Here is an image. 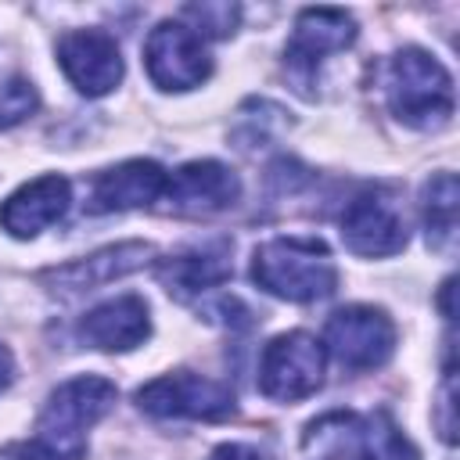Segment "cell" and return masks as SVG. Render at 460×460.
I'll list each match as a JSON object with an SVG mask.
<instances>
[{
  "instance_id": "cell-1",
  "label": "cell",
  "mask_w": 460,
  "mask_h": 460,
  "mask_svg": "<svg viewBox=\"0 0 460 460\" xmlns=\"http://www.w3.org/2000/svg\"><path fill=\"white\" fill-rule=\"evenodd\" d=\"M115 406V385L97 374L72 377L50 392L40 410L36 435L7 446L11 460H86V428H93Z\"/></svg>"
},
{
  "instance_id": "cell-2",
  "label": "cell",
  "mask_w": 460,
  "mask_h": 460,
  "mask_svg": "<svg viewBox=\"0 0 460 460\" xmlns=\"http://www.w3.org/2000/svg\"><path fill=\"white\" fill-rule=\"evenodd\" d=\"M385 101L399 122L413 129H438L456 108L453 75L428 50L402 47L385 65Z\"/></svg>"
},
{
  "instance_id": "cell-3",
  "label": "cell",
  "mask_w": 460,
  "mask_h": 460,
  "mask_svg": "<svg viewBox=\"0 0 460 460\" xmlns=\"http://www.w3.org/2000/svg\"><path fill=\"white\" fill-rule=\"evenodd\" d=\"M302 460H417V449L385 413L331 410L305 424Z\"/></svg>"
},
{
  "instance_id": "cell-4",
  "label": "cell",
  "mask_w": 460,
  "mask_h": 460,
  "mask_svg": "<svg viewBox=\"0 0 460 460\" xmlns=\"http://www.w3.org/2000/svg\"><path fill=\"white\" fill-rule=\"evenodd\" d=\"M252 280L288 302H320L338 288V270L323 241L273 237L252 255Z\"/></svg>"
},
{
  "instance_id": "cell-5",
  "label": "cell",
  "mask_w": 460,
  "mask_h": 460,
  "mask_svg": "<svg viewBox=\"0 0 460 460\" xmlns=\"http://www.w3.org/2000/svg\"><path fill=\"white\" fill-rule=\"evenodd\" d=\"M323 345L313 334H277L259 356V392L277 402H298L323 385Z\"/></svg>"
},
{
  "instance_id": "cell-6",
  "label": "cell",
  "mask_w": 460,
  "mask_h": 460,
  "mask_svg": "<svg viewBox=\"0 0 460 460\" xmlns=\"http://www.w3.org/2000/svg\"><path fill=\"white\" fill-rule=\"evenodd\" d=\"M137 406L151 417H190V420H223L234 413L230 385L216 377H201L190 370H176L147 381L137 392Z\"/></svg>"
},
{
  "instance_id": "cell-7",
  "label": "cell",
  "mask_w": 460,
  "mask_h": 460,
  "mask_svg": "<svg viewBox=\"0 0 460 460\" xmlns=\"http://www.w3.org/2000/svg\"><path fill=\"white\" fill-rule=\"evenodd\" d=\"M144 65L155 86L190 90L212 75V58L205 40L183 22H158L144 43Z\"/></svg>"
},
{
  "instance_id": "cell-8",
  "label": "cell",
  "mask_w": 460,
  "mask_h": 460,
  "mask_svg": "<svg viewBox=\"0 0 460 460\" xmlns=\"http://www.w3.org/2000/svg\"><path fill=\"white\" fill-rule=\"evenodd\" d=\"M327 349L349 370H374L395 349V323L385 309L374 305H345L327 320Z\"/></svg>"
},
{
  "instance_id": "cell-9",
  "label": "cell",
  "mask_w": 460,
  "mask_h": 460,
  "mask_svg": "<svg viewBox=\"0 0 460 460\" xmlns=\"http://www.w3.org/2000/svg\"><path fill=\"white\" fill-rule=\"evenodd\" d=\"M341 241L367 259L395 255L406 248V216L385 190H363L341 212Z\"/></svg>"
},
{
  "instance_id": "cell-10",
  "label": "cell",
  "mask_w": 460,
  "mask_h": 460,
  "mask_svg": "<svg viewBox=\"0 0 460 460\" xmlns=\"http://www.w3.org/2000/svg\"><path fill=\"white\" fill-rule=\"evenodd\" d=\"M352 40H356L352 14H345L338 7H305L295 18V32H291V43L284 54L288 72L298 83V90H305L313 83V75L327 54L345 50Z\"/></svg>"
},
{
  "instance_id": "cell-11",
  "label": "cell",
  "mask_w": 460,
  "mask_h": 460,
  "mask_svg": "<svg viewBox=\"0 0 460 460\" xmlns=\"http://www.w3.org/2000/svg\"><path fill=\"white\" fill-rule=\"evenodd\" d=\"M58 61L72 86L86 97H101L122 79V50L104 29H72L58 40Z\"/></svg>"
},
{
  "instance_id": "cell-12",
  "label": "cell",
  "mask_w": 460,
  "mask_h": 460,
  "mask_svg": "<svg viewBox=\"0 0 460 460\" xmlns=\"http://www.w3.org/2000/svg\"><path fill=\"white\" fill-rule=\"evenodd\" d=\"M172 212L180 216H212L230 208L241 198V180L230 165L201 158V162H187L180 165L169 180H165V194Z\"/></svg>"
},
{
  "instance_id": "cell-13",
  "label": "cell",
  "mask_w": 460,
  "mask_h": 460,
  "mask_svg": "<svg viewBox=\"0 0 460 460\" xmlns=\"http://www.w3.org/2000/svg\"><path fill=\"white\" fill-rule=\"evenodd\" d=\"M72 201V187L65 176L50 172V176H36L25 187H18L4 205H0V226L11 237H36L40 230L54 226Z\"/></svg>"
},
{
  "instance_id": "cell-14",
  "label": "cell",
  "mask_w": 460,
  "mask_h": 460,
  "mask_svg": "<svg viewBox=\"0 0 460 460\" xmlns=\"http://www.w3.org/2000/svg\"><path fill=\"white\" fill-rule=\"evenodd\" d=\"M155 255L151 244L144 241H122V244H111V248H101L86 259H75V262H65V266H54L47 273H40L43 284H54L58 291H93L108 280H119L140 266H147Z\"/></svg>"
},
{
  "instance_id": "cell-15",
  "label": "cell",
  "mask_w": 460,
  "mask_h": 460,
  "mask_svg": "<svg viewBox=\"0 0 460 460\" xmlns=\"http://www.w3.org/2000/svg\"><path fill=\"white\" fill-rule=\"evenodd\" d=\"M147 334H151V316H147V302L140 295L108 298L79 320V338L104 352L137 349V345H144Z\"/></svg>"
},
{
  "instance_id": "cell-16",
  "label": "cell",
  "mask_w": 460,
  "mask_h": 460,
  "mask_svg": "<svg viewBox=\"0 0 460 460\" xmlns=\"http://www.w3.org/2000/svg\"><path fill=\"white\" fill-rule=\"evenodd\" d=\"M165 169L147 158H133L104 169L90 187V212H126L151 205L165 194Z\"/></svg>"
},
{
  "instance_id": "cell-17",
  "label": "cell",
  "mask_w": 460,
  "mask_h": 460,
  "mask_svg": "<svg viewBox=\"0 0 460 460\" xmlns=\"http://www.w3.org/2000/svg\"><path fill=\"white\" fill-rule=\"evenodd\" d=\"M158 277H162L165 291L176 295V298H190V295L212 291L216 284H223L230 277V252L219 241V244H208V248L169 255L158 266Z\"/></svg>"
},
{
  "instance_id": "cell-18",
  "label": "cell",
  "mask_w": 460,
  "mask_h": 460,
  "mask_svg": "<svg viewBox=\"0 0 460 460\" xmlns=\"http://www.w3.org/2000/svg\"><path fill=\"white\" fill-rule=\"evenodd\" d=\"M456 176L453 172H435L424 183V223H428V241L431 248H453L456 237Z\"/></svg>"
},
{
  "instance_id": "cell-19",
  "label": "cell",
  "mask_w": 460,
  "mask_h": 460,
  "mask_svg": "<svg viewBox=\"0 0 460 460\" xmlns=\"http://www.w3.org/2000/svg\"><path fill=\"white\" fill-rule=\"evenodd\" d=\"M183 18L190 22L198 36H230L241 22V7L237 4H187Z\"/></svg>"
},
{
  "instance_id": "cell-20",
  "label": "cell",
  "mask_w": 460,
  "mask_h": 460,
  "mask_svg": "<svg viewBox=\"0 0 460 460\" xmlns=\"http://www.w3.org/2000/svg\"><path fill=\"white\" fill-rule=\"evenodd\" d=\"M32 108H36V90H32V83L11 79V83L0 86V126L22 122Z\"/></svg>"
},
{
  "instance_id": "cell-21",
  "label": "cell",
  "mask_w": 460,
  "mask_h": 460,
  "mask_svg": "<svg viewBox=\"0 0 460 460\" xmlns=\"http://www.w3.org/2000/svg\"><path fill=\"white\" fill-rule=\"evenodd\" d=\"M208 460H259V453L241 446V442H223V446H216L208 453Z\"/></svg>"
},
{
  "instance_id": "cell-22",
  "label": "cell",
  "mask_w": 460,
  "mask_h": 460,
  "mask_svg": "<svg viewBox=\"0 0 460 460\" xmlns=\"http://www.w3.org/2000/svg\"><path fill=\"white\" fill-rule=\"evenodd\" d=\"M14 381V359H11V349L0 341V392Z\"/></svg>"
},
{
  "instance_id": "cell-23",
  "label": "cell",
  "mask_w": 460,
  "mask_h": 460,
  "mask_svg": "<svg viewBox=\"0 0 460 460\" xmlns=\"http://www.w3.org/2000/svg\"><path fill=\"white\" fill-rule=\"evenodd\" d=\"M442 313H446V320H453V280L442 284Z\"/></svg>"
},
{
  "instance_id": "cell-24",
  "label": "cell",
  "mask_w": 460,
  "mask_h": 460,
  "mask_svg": "<svg viewBox=\"0 0 460 460\" xmlns=\"http://www.w3.org/2000/svg\"><path fill=\"white\" fill-rule=\"evenodd\" d=\"M0 460H11V456H4V453H0Z\"/></svg>"
}]
</instances>
